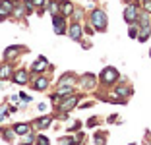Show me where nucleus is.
<instances>
[{"label":"nucleus","mask_w":151,"mask_h":145,"mask_svg":"<svg viewBox=\"0 0 151 145\" xmlns=\"http://www.w3.org/2000/svg\"><path fill=\"white\" fill-rule=\"evenodd\" d=\"M89 25H93L95 31L103 33V31H107V25H109V19H107V12H103V10H93L91 16H89Z\"/></svg>","instance_id":"1"},{"label":"nucleus","mask_w":151,"mask_h":145,"mask_svg":"<svg viewBox=\"0 0 151 145\" xmlns=\"http://www.w3.org/2000/svg\"><path fill=\"white\" fill-rule=\"evenodd\" d=\"M138 16H139V6L136 2H128L124 8V22L134 25V23L138 22Z\"/></svg>","instance_id":"2"},{"label":"nucleus","mask_w":151,"mask_h":145,"mask_svg":"<svg viewBox=\"0 0 151 145\" xmlns=\"http://www.w3.org/2000/svg\"><path fill=\"white\" fill-rule=\"evenodd\" d=\"M78 103H80V95H74V93H72V95H68V97H64V99H60L58 110L66 114V112H70L72 108H76V106H78Z\"/></svg>","instance_id":"3"},{"label":"nucleus","mask_w":151,"mask_h":145,"mask_svg":"<svg viewBox=\"0 0 151 145\" xmlns=\"http://www.w3.org/2000/svg\"><path fill=\"white\" fill-rule=\"evenodd\" d=\"M99 78H101V83L103 85H112V83H116V81H118V72H116V68H112V66H107L105 68V70L101 72V75H99Z\"/></svg>","instance_id":"4"},{"label":"nucleus","mask_w":151,"mask_h":145,"mask_svg":"<svg viewBox=\"0 0 151 145\" xmlns=\"http://www.w3.org/2000/svg\"><path fill=\"white\" fill-rule=\"evenodd\" d=\"M52 23H54V33H56V35H64V33L68 31L66 18H64V16H60V14L52 16Z\"/></svg>","instance_id":"5"},{"label":"nucleus","mask_w":151,"mask_h":145,"mask_svg":"<svg viewBox=\"0 0 151 145\" xmlns=\"http://www.w3.org/2000/svg\"><path fill=\"white\" fill-rule=\"evenodd\" d=\"M68 37H70L72 41H81V37H83V29H81L80 23H72V25H68Z\"/></svg>","instance_id":"6"},{"label":"nucleus","mask_w":151,"mask_h":145,"mask_svg":"<svg viewBox=\"0 0 151 145\" xmlns=\"http://www.w3.org/2000/svg\"><path fill=\"white\" fill-rule=\"evenodd\" d=\"M12 79H14V83H18V85H25V83H29V72H25V70H18V72H14Z\"/></svg>","instance_id":"7"},{"label":"nucleus","mask_w":151,"mask_h":145,"mask_svg":"<svg viewBox=\"0 0 151 145\" xmlns=\"http://www.w3.org/2000/svg\"><path fill=\"white\" fill-rule=\"evenodd\" d=\"M74 4H72L70 0H60V16H64V18H68V16H72L74 14Z\"/></svg>","instance_id":"8"},{"label":"nucleus","mask_w":151,"mask_h":145,"mask_svg":"<svg viewBox=\"0 0 151 145\" xmlns=\"http://www.w3.org/2000/svg\"><path fill=\"white\" fill-rule=\"evenodd\" d=\"M47 68H49V60H47L45 56H39V58H37V62L31 66V72H35V74H37V72H43V70H47Z\"/></svg>","instance_id":"9"},{"label":"nucleus","mask_w":151,"mask_h":145,"mask_svg":"<svg viewBox=\"0 0 151 145\" xmlns=\"http://www.w3.org/2000/svg\"><path fill=\"white\" fill-rule=\"evenodd\" d=\"M47 87H49V79L45 78V75H39V78L33 79V89H37V91H45Z\"/></svg>","instance_id":"10"},{"label":"nucleus","mask_w":151,"mask_h":145,"mask_svg":"<svg viewBox=\"0 0 151 145\" xmlns=\"http://www.w3.org/2000/svg\"><path fill=\"white\" fill-rule=\"evenodd\" d=\"M14 75V66L12 64H8V62H4L2 66H0V79H8Z\"/></svg>","instance_id":"11"},{"label":"nucleus","mask_w":151,"mask_h":145,"mask_svg":"<svg viewBox=\"0 0 151 145\" xmlns=\"http://www.w3.org/2000/svg\"><path fill=\"white\" fill-rule=\"evenodd\" d=\"M80 83H81V87H83V89H91V87H93V83H95V75L93 74L81 75V78H80Z\"/></svg>","instance_id":"12"},{"label":"nucleus","mask_w":151,"mask_h":145,"mask_svg":"<svg viewBox=\"0 0 151 145\" xmlns=\"http://www.w3.org/2000/svg\"><path fill=\"white\" fill-rule=\"evenodd\" d=\"M138 41L139 43H145L147 39H149V35H151V25H143V27H138Z\"/></svg>","instance_id":"13"},{"label":"nucleus","mask_w":151,"mask_h":145,"mask_svg":"<svg viewBox=\"0 0 151 145\" xmlns=\"http://www.w3.org/2000/svg\"><path fill=\"white\" fill-rule=\"evenodd\" d=\"M72 93H74V87H72V85H58V89H56V95L60 97V99L72 95Z\"/></svg>","instance_id":"14"},{"label":"nucleus","mask_w":151,"mask_h":145,"mask_svg":"<svg viewBox=\"0 0 151 145\" xmlns=\"http://www.w3.org/2000/svg\"><path fill=\"white\" fill-rule=\"evenodd\" d=\"M58 85H72V87H74L76 85V75L74 74H64L62 78L58 79Z\"/></svg>","instance_id":"15"},{"label":"nucleus","mask_w":151,"mask_h":145,"mask_svg":"<svg viewBox=\"0 0 151 145\" xmlns=\"http://www.w3.org/2000/svg\"><path fill=\"white\" fill-rule=\"evenodd\" d=\"M50 122H52V118L50 116H45V118H39L33 122V128H37V130H43V128H49Z\"/></svg>","instance_id":"16"},{"label":"nucleus","mask_w":151,"mask_h":145,"mask_svg":"<svg viewBox=\"0 0 151 145\" xmlns=\"http://www.w3.org/2000/svg\"><path fill=\"white\" fill-rule=\"evenodd\" d=\"M47 10L50 12V16H56V14H60V0H49Z\"/></svg>","instance_id":"17"},{"label":"nucleus","mask_w":151,"mask_h":145,"mask_svg":"<svg viewBox=\"0 0 151 145\" xmlns=\"http://www.w3.org/2000/svg\"><path fill=\"white\" fill-rule=\"evenodd\" d=\"M19 50H22L19 47H8V48L4 50V58H6V60H10V58H16Z\"/></svg>","instance_id":"18"},{"label":"nucleus","mask_w":151,"mask_h":145,"mask_svg":"<svg viewBox=\"0 0 151 145\" xmlns=\"http://www.w3.org/2000/svg\"><path fill=\"white\" fill-rule=\"evenodd\" d=\"M14 132L18 134V136H25L29 132V124H16L14 126Z\"/></svg>","instance_id":"19"},{"label":"nucleus","mask_w":151,"mask_h":145,"mask_svg":"<svg viewBox=\"0 0 151 145\" xmlns=\"http://www.w3.org/2000/svg\"><path fill=\"white\" fill-rule=\"evenodd\" d=\"M114 93H116V95L120 97V99H122V97H124V99H128V97L132 95V89H130V87H122V85H120V87L116 89Z\"/></svg>","instance_id":"20"},{"label":"nucleus","mask_w":151,"mask_h":145,"mask_svg":"<svg viewBox=\"0 0 151 145\" xmlns=\"http://www.w3.org/2000/svg\"><path fill=\"white\" fill-rule=\"evenodd\" d=\"M31 4H33V6H37V8L47 10V4H49V0H31Z\"/></svg>","instance_id":"21"},{"label":"nucleus","mask_w":151,"mask_h":145,"mask_svg":"<svg viewBox=\"0 0 151 145\" xmlns=\"http://www.w3.org/2000/svg\"><path fill=\"white\" fill-rule=\"evenodd\" d=\"M142 8H143V12L151 14V0H142Z\"/></svg>","instance_id":"22"},{"label":"nucleus","mask_w":151,"mask_h":145,"mask_svg":"<svg viewBox=\"0 0 151 145\" xmlns=\"http://www.w3.org/2000/svg\"><path fill=\"white\" fill-rule=\"evenodd\" d=\"M37 145H50V143H49V137L39 136V137H37Z\"/></svg>","instance_id":"23"},{"label":"nucleus","mask_w":151,"mask_h":145,"mask_svg":"<svg viewBox=\"0 0 151 145\" xmlns=\"http://www.w3.org/2000/svg\"><path fill=\"white\" fill-rule=\"evenodd\" d=\"M95 141H97V145H103L105 143V134H97V136H95Z\"/></svg>","instance_id":"24"},{"label":"nucleus","mask_w":151,"mask_h":145,"mask_svg":"<svg viewBox=\"0 0 151 145\" xmlns=\"http://www.w3.org/2000/svg\"><path fill=\"white\" fill-rule=\"evenodd\" d=\"M12 136H16L14 128H12V130H6V132H4V137H6V139H12Z\"/></svg>","instance_id":"25"},{"label":"nucleus","mask_w":151,"mask_h":145,"mask_svg":"<svg viewBox=\"0 0 151 145\" xmlns=\"http://www.w3.org/2000/svg\"><path fill=\"white\" fill-rule=\"evenodd\" d=\"M8 16H10V14L6 12L4 8H2V4H0V19H4V18H8Z\"/></svg>","instance_id":"26"},{"label":"nucleus","mask_w":151,"mask_h":145,"mask_svg":"<svg viewBox=\"0 0 151 145\" xmlns=\"http://www.w3.org/2000/svg\"><path fill=\"white\" fill-rule=\"evenodd\" d=\"M19 99H22L23 103H29V101H31V97L27 95V93H22V95H19Z\"/></svg>","instance_id":"27"},{"label":"nucleus","mask_w":151,"mask_h":145,"mask_svg":"<svg viewBox=\"0 0 151 145\" xmlns=\"http://www.w3.org/2000/svg\"><path fill=\"white\" fill-rule=\"evenodd\" d=\"M130 37H132V39H136V37H138V33H136V27H130Z\"/></svg>","instance_id":"28"},{"label":"nucleus","mask_w":151,"mask_h":145,"mask_svg":"<svg viewBox=\"0 0 151 145\" xmlns=\"http://www.w3.org/2000/svg\"><path fill=\"white\" fill-rule=\"evenodd\" d=\"M37 108H39V110H41V112H45V110H47V105H45V103H41V105H39V106H37Z\"/></svg>","instance_id":"29"},{"label":"nucleus","mask_w":151,"mask_h":145,"mask_svg":"<svg viewBox=\"0 0 151 145\" xmlns=\"http://www.w3.org/2000/svg\"><path fill=\"white\" fill-rule=\"evenodd\" d=\"M124 2H126V4H128V2H134V0H124Z\"/></svg>","instance_id":"30"},{"label":"nucleus","mask_w":151,"mask_h":145,"mask_svg":"<svg viewBox=\"0 0 151 145\" xmlns=\"http://www.w3.org/2000/svg\"><path fill=\"white\" fill-rule=\"evenodd\" d=\"M22 145H31V141H29V143H22Z\"/></svg>","instance_id":"31"},{"label":"nucleus","mask_w":151,"mask_h":145,"mask_svg":"<svg viewBox=\"0 0 151 145\" xmlns=\"http://www.w3.org/2000/svg\"><path fill=\"white\" fill-rule=\"evenodd\" d=\"M149 56H151V50H149Z\"/></svg>","instance_id":"32"}]
</instances>
